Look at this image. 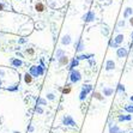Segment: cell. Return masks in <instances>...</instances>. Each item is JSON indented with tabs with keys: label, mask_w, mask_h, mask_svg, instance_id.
I'll return each mask as SVG.
<instances>
[{
	"label": "cell",
	"mask_w": 133,
	"mask_h": 133,
	"mask_svg": "<svg viewBox=\"0 0 133 133\" xmlns=\"http://www.w3.org/2000/svg\"><path fill=\"white\" fill-rule=\"evenodd\" d=\"M65 55V53H64V50L62 49H58L56 50V54H55V56H56V59H60L61 56H64Z\"/></svg>",
	"instance_id": "7402d4cb"
},
{
	"label": "cell",
	"mask_w": 133,
	"mask_h": 133,
	"mask_svg": "<svg viewBox=\"0 0 133 133\" xmlns=\"http://www.w3.org/2000/svg\"><path fill=\"white\" fill-rule=\"evenodd\" d=\"M29 73H30L32 77H40V76H43L44 67H43V65H42V62H41V65H38V66H31Z\"/></svg>",
	"instance_id": "6da1fadb"
},
{
	"label": "cell",
	"mask_w": 133,
	"mask_h": 133,
	"mask_svg": "<svg viewBox=\"0 0 133 133\" xmlns=\"http://www.w3.org/2000/svg\"><path fill=\"white\" fill-rule=\"evenodd\" d=\"M29 131H30V132H32V131H34V127L30 126V127H29Z\"/></svg>",
	"instance_id": "1f68e13d"
},
{
	"label": "cell",
	"mask_w": 133,
	"mask_h": 133,
	"mask_svg": "<svg viewBox=\"0 0 133 133\" xmlns=\"http://www.w3.org/2000/svg\"><path fill=\"white\" fill-rule=\"evenodd\" d=\"M62 124L65 125V126H71V127H74L77 125L71 115H65V116L62 118Z\"/></svg>",
	"instance_id": "3957f363"
},
{
	"label": "cell",
	"mask_w": 133,
	"mask_h": 133,
	"mask_svg": "<svg viewBox=\"0 0 133 133\" xmlns=\"http://www.w3.org/2000/svg\"><path fill=\"white\" fill-rule=\"evenodd\" d=\"M130 22H131V24H132V25H133V17H132V18H131V19H130Z\"/></svg>",
	"instance_id": "836d02e7"
},
{
	"label": "cell",
	"mask_w": 133,
	"mask_h": 133,
	"mask_svg": "<svg viewBox=\"0 0 133 133\" xmlns=\"http://www.w3.org/2000/svg\"><path fill=\"white\" fill-rule=\"evenodd\" d=\"M82 79V74L81 72L78 71V70H72L71 71V74H70V81H71V83H78V82H81Z\"/></svg>",
	"instance_id": "7a4b0ae2"
},
{
	"label": "cell",
	"mask_w": 133,
	"mask_h": 133,
	"mask_svg": "<svg viewBox=\"0 0 133 133\" xmlns=\"http://www.w3.org/2000/svg\"><path fill=\"white\" fill-rule=\"evenodd\" d=\"M95 19V15H94V12H88L87 16H84V21L85 22H91V21H94Z\"/></svg>",
	"instance_id": "30bf717a"
},
{
	"label": "cell",
	"mask_w": 133,
	"mask_h": 133,
	"mask_svg": "<svg viewBox=\"0 0 133 133\" xmlns=\"http://www.w3.org/2000/svg\"><path fill=\"white\" fill-rule=\"evenodd\" d=\"M84 48H85V46H84L83 40H79L78 41V43L76 44V50H77V52H83Z\"/></svg>",
	"instance_id": "ba28073f"
},
{
	"label": "cell",
	"mask_w": 133,
	"mask_h": 133,
	"mask_svg": "<svg viewBox=\"0 0 133 133\" xmlns=\"http://www.w3.org/2000/svg\"><path fill=\"white\" fill-rule=\"evenodd\" d=\"M26 54H30V55H32V54H34V49H26Z\"/></svg>",
	"instance_id": "f546056e"
},
{
	"label": "cell",
	"mask_w": 133,
	"mask_h": 133,
	"mask_svg": "<svg viewBox=\"0 0 133 133\" xmlns=\"http://www.w3.org/2000/svg\"><path fill=\"white\" fill-rule=\"evenodd\" d=\"M118 120L120 121V122H122V121H131V120H132V115H131V114L119 115V116H118Z\"/></svg>",
	"instance_id": "5b68a950"
},
{
	"label": "cell",
	"mask_w": 133,
	"mask_h": 133,
	"mask_svg": "<svg viewBox=\"0 0 133 133\" xmlns=\"http://www.w3.org/2000/svg\"><path fill=\"white\" fill-rule=\"evenodd\" d=\"M36 113H38V114H43V108L40 107V105H37L36 107Z\"/></svg>",
	"instance_id": "4316f807"
},
{
	"label": "cell",
	"mask_w": 133,
	"mask_h": 133,
	"mask_svg": "<svg viewBox=\"0 0 133 133\" xmlns=\"http://www.w3.org/2000/svg\"><path fill=\"white\" fill-rule=\"evenodd\" d=\"M60 90H61L62 94H70L72 89H71V87H67V88H64V89H60Z\"/></svg>",
	"instance_id": "d4e9b609"
},
{
	"label": "cell",
	"mask_w": 133,
	"mask_h": 133,
	"mask_svg": "<svg viewBox=\"0 0 133 133\" xmlns=\"http://www.w3.org/2000/svg\"><path fill=\"white\" fill-rule=\"evenodd\" d=\"M24 82L26 84H30L31 82H32V76H31L30 73H25L24 74Z\"/></svg>",
	"instance_id": "2e32d148"
},
{
	"label": "cell",
	"mask_w": 133,
	"mask_h": 133,
	"mask_svg": "<svg viewBox=\"0 0 133 133\" xmlns=\"http://www.w3.org/2000/svg\"><path fill=\"white\" fill-rule=\"evenodd\" d=\"M79 65V60L78 59H72V61H71V64H70V70H74V68L77 67V66Z\"/></svg>",
	"instance_id": "9a60e30c"
},
{
	"label": "cell",
	"mask_w": 133,
	"mask_h": 133,
	"mask_svg": "<svg viewBox=\"0 0 133 133\" xmlns=\"http://www.w3.org/2000/svg\"><path fill=\"white\" fill-rule=\"evenodd\" d=\"M122 41H124V35H118V36H116V38L114 40V42L119 46V44H120Z\"/></svg>",
	"instance_id": "44dd1931"
},
{
	"label": "cell",
	"mask_w": 133,
	"mask_h": 133,
	"mask_svg": "<svg viewBox=\"0 0 133 133\" xmlns=\"http://www.w3.org/2000/svg\"><path fill=\"white\" fill-rule=\"evenodd\" d=\"M47 101L43 98H38V101H37V105H46Z\"/></svg>",
	"instance_id": "484cf974"
},
{
	"label": "cell",
	"mask_w": 133,
	"mask_h": 133,
	"mask_svg": "<svg viewBox=\"0 0 133 133\" xmlns=\"http://www.w3.org/2000/svg\"><path fill=\"white\" fill-rule=\"evenodd\" d=\"M131 133H133V131H132V132H131Z\"/></svg>",
	"instance_id": "8d00e7d4"
},
{
	"label": "cell",
	"mask_w": 133,
	"mask_h": 133,
	"mask_svg": "<svg viewBox=\"0 0 133 133\" xmlns=\"http://www.w3.org/2000/svg\"><path fill=\"white\" fill-rule=\"evenodd\" d=\"M113 92H114V89L108 88V87H104V88H103V95H104V97L111 96V95H113Z\"/></svg>",
	"instance_id": "277c9868"
},
{
	"label": "cell",
	"mask_w": 133,
	"mask_h": 133,
	"mask_svg": "<svg viewBox=\"0 0 133 133\" xmlns=\"http://www.w3.org/2000/svg\"><path fill=\"white\" fill-rule=\"evenodd\" d=\"M0 87H1V79H0Z\"/></svg>",
	"instance_id": "d590c367"
},
{
	"label": "cell",
	"mask_w": 133,
	"mask_h": 133,
	"mask_svg": "<svg viewBox=\"0 0 133 133\" xmlns=\"http://www.w3.org/2000/svg\"><path fill=\"white\" fill-rule=\"evenodd\" d=\"M116 55H118L119 58H125V56H127L126 48H119L118 52H116Z\"/></svg>",
	"instance_id": "52a82bcc"
},
{
	"label": "cell",
	"mask_w": 133,
	"mask_h": 133,
	"mask_svg": "<svg viewBox=\"0 0 133 133\" xmlns=\"http://www.w3.org/2000/svg\"><path fill=\"white\" fill-rule=\"evenodd\" d=\"M35 10H36L37 12H43L44 11V5L41 1H38V3H36V5H35Z\"/></svg>",
	"instance_id": "7c38bea8"
},
{
	"label": "cell",
	"mask_w": 133,
	"mask_h": 133,
	"mask_svg": "<svg viewBox=\"0 0 133 133\" xmlns=\"http://www.w3.org/2000/svg\"><path fill=\"white\" fill-rule=\"evenodd\" d=\"M94 97H95L96 99H98V101H103V99H104V97H103L99 92H95L94 94Z\"/></svg>",
	"instance_id": "603a6c76"
},
{
	"label": "cell",
	"mask_w": 133,
	"mask_h": 133,
	"mask_svg": "<svg viewBox=\"0 0 133 133\" xmlns=\"http://www.w3.org/2000/svg\"><path fill=\"white\" fill-rule=\"evenodd\" d=\"M115 68V62L113 60H108L107 64H105V70L107 71H111V70H114Z\"/></svg>",
	"instance_id": "8992f818"
},
{
	"label": "cell",
	"mask_w": 133,
	"mask_h": 133,
	"mask_svg": "<svg viewBox=\"0 0 133 133\" xmlns=\"http://www.w3.org/2000/svg\"><path fill=\"white\" fill-rule=\"evenodd\" d=\"M68 64V58L66 55H64V56H61L59 59V65L60 66H65V65H67Z\"/></svg>",
	"instance_id": "4fadbf2b"
},
{
	"label": "cell",
	"mask_w": 133,
	"mask_h": 133,
	"mask_svg": "<svg viewBox=\"0 0 133 133\" xmlns=\"http://www.w3.org/2000/svg\"><path fill=\"white\" fill-rule=\"evenodd\" d=\"M11 64H12L15 67H21V66L23 65V62L21 59H12L11 60Z\"/></svg>",
	"instance_id": "5bb4252c"
},
{
	"label": "cell",
	"mask_w": 133,
	"mask_h": 133,
	"mask_svg": "<svg viewBox=\"0 0 133 133\" xmlns=\"http://www.w3.org/2000/svg\"><path fill=\"white\" fill-rule=\"evenodd\" d=\"M92 54H82V55H79L77 58L78 60H84V59H89V58H92Z\"/></svg>",
	"instance_id": "ffe728a7"
},
{
	"label": "cell",
	"mask_w": 133,
	"mask_h": 133,
	"mask_svg": "<svg viewBox=\"0 0 133 133\" xmlns=\"http://www.w3.org/2000/svg\"><path fill=\"white\" fill-rule=\"evenodd\" d=\"M61 43L62 44H66V46H67V44H70V43H71V36H70V35H64V36H62V38H61Z\"/></svg>",
	"instance_id": "9c48e42d"
},
{
	"label": "cell",
	"mask_w": 133,
	"mask_h": 133,
	"mask_svg": "<svg viewBox=\"0 0 133 133\" xmlns=\"http://www.w3.org/2000/svg\"><path fill=\"white\" fill-rule=\"evenodd\" d=\"M116 91L118 92H120V94H125V91H126V89H125V87H124V84H118V87H116Z\"/></svg>",
	"instance_id": "ac0fdd59"
},
{
	"label": "cell",
	"mask_w": 133,
	"mask_h": 133,
	"mask_svg": "<svg viewBox=\"0 0 133 133\" xmlns=\"http://www.w3.org/2000/svg\"><path fill=\"white\" fill-rule=\"evenodd\" d=\"M83 90H85V91L89 94V92H91V91H92V87H91V85H89V84H87V85H84V87H83Z\"/></svg>",
	"instance_id": "cb8c5ba5"
},
{
	"label": "cell",
	"mask_w": 133,
	"mask_h": 133,
	"mask_svg": "<svg viewBox=\"0 0 133 133\" xmlns=\"http://www.w3.org/2000/svg\"><path fill=\"white\" fill-rule=\"evenodd\" d=\"M124 109L128 113V114H133V103L132 104H126L124 107Z\"/></svg>",
	"instance_id": "e0dca14e"
},
{
	"label": "cell",
	"mask_w": 133,
	"mask_h": 133,
	"mask_svg": "<svg viewBox=\"0 0 133 133\" xmlns=\"http://www.w3.org/2000/svg\"><path fill=\"white\" fill-rule=\"evenodd\" d=\"M109 133H121V132L118 125H110L109 126Z\"/></svg>",
	"instance_id": "8fae6325"
},
{
	"label": "cell",
	"mask_w": 133,
	"mask_h": 133,
	"mask_svg": "<svg viewBox=\"0 0 133 133\" xmlns=\"http://www.w3.org/2000/svg\"><path fill=\"white\" fill-rule=\"evenodd\" d=\"M47 98L49 99V101H53V99L55 98V96H54V94H48V95H47Z\"/></svg>",
	"instance_id": "83f0119b"
},
{
	"label": "cell",
	"mask_w": 133,
	"mask_h": 133,
	"mask_svg": "<svg viewBox=\"0 0 133 133\" xmlns=\"http://www.w3.org/2000/svg\"><path fill=\"white\" fill-rule=\"evenodd\" d=\"M130 99H131V102H132V103H133V95H132V96H131V97H130Z\"/></svg>",
	"instance_id": "e575fe53"
},
{
	"label": "cell",
	"mask_w": 133,
	"mask_h": 133,
	"mask_svg": "<svg viewBox=\"0 0 133 133\" xmlns=\"http://www.w3.org/2000/svg\"><path fill=\"white\" fill-rule=\"evenodd\" d=\"M87 96H88V92L85 91V90L82 89L81 94H79V99H81V101H84V99L87 98Z\"/></svg>",
	"instance_id": "d6986e66"
},
{
	"label": "cell",
	"mask_w": 133,
	"mask_h": 133,
	"mask_svg": "<svg viewBox=\"0 0 133 133\" xmlns=\"http://www.w3.org/2000/svg\"><path fill=\"white\" fill-rule=\"evenodd\" d=\"M9 91H16V90H18V87H13V88H7Z\"/></svg>",
	"instance_id": "f1b7e54d"
},
{
	"label": "cell",
	"mask_w": 133,
	"mask_h": 133,
	"mask_svg": "<svg viewBox=\"0 0 133 133\" xmlns=\"http://www.w3.org/2000/svg\"><path fill=\"white\" fill-rule=\"evenodd\" d=\"M4 9H5V5H4L3 3H0V11H3Z\"/></svg>",
	"instance_id": "4dcf8cb0"
},
{
	"label": "cell",
	"mask_w": 133,
	"mask_h": 133,
	"mask_svg": "<svg viewBox=\"0 0 133 133\" xmlns=\"http://www.w3.org/2000/svg\"><path fill=\"white\" fill-rule=\"evenodd\" d=\"M4 74H5V72H4V71H0V76H4Z\"/></svg>",
	"instance_id": "d6a6232c"
}]
</instances>
